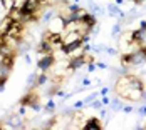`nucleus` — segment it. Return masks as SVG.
I'll list each match as a JSON object with an SVG mask.
<instances>
[{
	"instance_id": "f257e3e1",
	"label": "nucleus",
	"mask_w": 146,
	"mask_h": 130,
	"mask_svg": "<svg viewBox=\"0 0 146 130\" xmlns=\"http://www.w3.org/2000/svg\"><path fill=\"white\" fill-rule=\"evenodd\" d=\"M54 63H56L54 54H44L42 57L37 60V70H39V72H49Z\"/></svg>"
},
{
	"instance_id": "f03ea898",
	"label": "nucleus",
	"mask_w": 146,
	"mask_h": 130,
	"mask_svg": "<svg viewBox=\"0 0 146 130\" xmlns=\"http://www.w3.org/2000/svg\"><path fill=\"white\" fill-rule=\"evenodd\" d=\"M81 47H84L82 39H76V40H72V42L62 43L59 48H60V52H62V54H66V55H71L72 52H76V50H77V48H81Z\"/></svg>"
},
{
	"instance_id": "7ed1b4c3",
	"label": "nucleus",
	"mask_w": 146,
	"mask_h": 130,
	"mask_svg": "<svg viewBox=\"0 0 146 130\" xmlns=\"http://www.w3.org/2000/svg\"><path fill=\"white\" fill-rule=\"evenodd\" d=\"M89 55H86V54H82V55H79V57H72L71 58V62L67 63V70H79L86 62H94V58H88Z\"/></svg>"
},
{
	"instance_id": "20e7f679",
	"label": "nucleus",
	"mask_w": 146,
	"mask_h": 130,
	"mask_svg": "<svg viewBox=\"0 0 146 130\" xmlns=\"http://www.w3.org/2000/svg\"><path fill=\"white\" fill-rule=\"evenodd\" d=\"M44 40H47L52 47H60V45L64 43L62 33H60V32H50V30L44 33Z\"/></svg>"
},
{
	"instance_id": "39448f33",
	"label": "nucleus",
	"mask_w": 146,
	"mask_h": 130,
	"mask_svg": "<svg viewBox=\"0 0 146 130\" xmlns=\"http://www.w3.org/2000/svg\"><path fill=\"white\" fill-rule=\"evenodd\" d=\"M146 62V47L139 45V48L136 52L131 54V67L133 65H139V63H145Z\"/></svg>"
},
{
	"instance_id": "423d86ee",
	"label": "nucleus",
	"mask_w": 146,
	"mask_h": 130,
	"mask_svg": "<svg viewBox=\"0 0 146 130\" xmlns=\"http://www.w3.org/2000/svg\"><path fill=\"white\" fill-rule=\"evenodd\" d=\"M39 102V95L35 93V92H32V90H29L25 95H24V99L20 100V105H25V107H32V105H35Z\"/></svg>"
},
{
	"instance_id": "0eeeda50",
	"label": "nucleus",
	"mask_w": 146,
	"mask_h": 130,
	"mask_svg": "<svg viewBox=\"0 0 146 130\" xmlns=\"http://www.w3.org/2000/svg\"><path fill=\"white\" fill-rule=\"evenodd\" d=\"M145 40H146V29H143V27H139L138 30H134L131 33V42L141 45V43H145Z\"/></svg>"
},
{
	"instance_id": "6e6552de",
	"label": "nucleus",
	"mask_w": 146,
	"mask_h": 130,
	"mask_svg": "<svg viewBox=\"0 0 146 130\" xmlns=\"http://www.w3.org/2000/svg\"><path fill=\"white\" fill-rule=\"evenodd\" d=\"M82 130H102V125H101V120L99 118H89L88 122L82 125Z\"/></svg>"
},
{
	"instance_id": "1a4fd4ad",
	"label": "nucleus",
	"mask_w": 146,
	"mask_h": 130,
	"mask_svg": "<svg viewBox=\"0 0 146 130\" xmlns=\"http://www.w3.org/2000/svg\"><path fill=\"white\" fill-rule=\"evenodd\" d=\"M37 52H39V54H42V55H44V54H54V47L47 42V40L42 39V42L37 45Z\"/></svg>"
},
{
	"instance_id": "9d476101",
	"label": "nucleus",
	"mask_w": 146,
	"mask_h": 130,
	"mask_svg": "<svg viewBox=\"0 0 146 130\" xmlns=\"http://www.w3.org/2000/svg\"><path fill=\"white\" fill-rule=\"evenodd\" d=\"M5 129H24L25 125H24V122L19 118V115H14V118H10L9 120V125H3Z\"/></svg>"
},
{
	"instance_id": "9b49d317",
	"label": "nucleus",
	"mask_w": 146,
	"mask_h": 130,
	"mask_svg": "<svg viewBox=\"0 0 146 130\" xmlns=\"http://www.w3.org/2000/svg\"><path fill=\"white\" fill-rule=\"evenodd\" d=\"M108 12H109V15H111V17H119V18H123V17H124V14L119 10V5H116V3H109Z\"/></svg>"
},
{
	"instance_id": "f8f14e48",
	"label": "nucleus",
	"mask_w": 146,
	"mask_h": 130,
	"mask_svg": "<svg viewBox=\"0 0 146 130\" xmlns=\"http://www.w3.org/2000/svg\"><path fill=\"white\" fill-rule=\"evenodd\" d=\"M81 22H82L86 27L92 29V27L96 25V15H94V14H92V15H91V14H86V15H84V18H82Z\"/></svg>"
},
{
	"instance_id": "ddd939ff",
	"label": "nucleus",
	"mask_w": 146,
	"mask_h": 130,
	"mask_svg": "<svg viewBox=\"0 0 146 130\" xmlns=\"http://www.w3.org/2000/svg\"><path fill=\"white\" fill-rule=\"evenodd\" d=\"M47 82H49V75H47V72H40V73H37V78H35L34 87H40V85H44V84H47Z\"/></svg>"
},
{
	"instance_id": "4468645a",
	"label": "nucleus",
	"mask_w": 146,
	"mask_h": 130,
	"mask_svg": "<svg viewBox=\"0 0 146 130\" xmlns=\"http://www.w3.org/2000/svg\"><path fill=\"white\" fill-rule=\"evenodd\" d=\"M56 108V103H54V100H49L47 103H45V112H52Z\"/></svg>"
},
{
	"instance_id": "2eb2a0df",
	"label": "nucleus",
	"mask_w": 146,
	"mask_h": 130,
	"mask_svg": "<svg viewBox=\"0 0 146 130\" xmlns=\"http://www.w3.org/2000/svg\"><path fill=\"white\" fill-rule=\"evenodd\" d=\"M52 18H54V12H47V14L42 17V22H44V24H47V22H50Z\"/></svg>"
},
{
	"instance_id": "dca6fc26",
	"label": "nucleus",
	"mask_w": 146,
	"mask_h": 130,
	"mask_svg": "<svg viewBox=\"0 0 146 130\" xmlns=\"http://www.w3.org/2000/svg\"><path fill=\"white\" fill-rule=\"evenodd\" d=\"M91 107H92V108H96V110H99V108L102 107V102H101V100H96V99H94V100L91 102Z\"/></svg>"
},
{
	"instance_id": "f3484780",
	"label": "nucleus",
	"mask_w": 146,
	"mask_h": 130,
	"mask_svg": "<svg viewBox=\"0 0 146 130\" xmlns=\"http://www.w3.org/2000/svg\"><path fill=\"white\" fill-rule=\"evenodd\" d=\"M113 108H114V110L123 108V103H121V100H119V99H114V100H113Z\"/></svg>"
},
{
	"instance_id": "a211bd4d",
	"label": "nucleus",
	"mask_w": 146,
	"mask_h": 130,
	"mask_svg": "<svg viewBox=\"0 0 146 130\" xmlns=\"http://www.w3.org/2000/svg\"><path fill=\"white\" fill-rule=\"evenodd\" d=\"M81 7H79V3H72V5H67V10L69 12H77Z\"/></svg>"
},
{
	"instance_id": "6ab92c4d",
	"label": "nucleus",
	"mask_w": 146,
	"mask_h": 130,
	"mask_svg": "<svg viewBox=\"0 0 146 130\" xmlns=\"http://www.w3.org/2000/svg\"><path fill=\"white\" fill-rule=\"evenodd\" d=\"M119 32H121V25L116 24V25L113 27V32H111V33H113V37H117V33H119Z\"/></svg>"
},
{
	"instance_id": "aec40b11",
	"label": "nucleus",
	"mask_w": 146,
	"mask_h": 130,
	"mask_svg": "<svg viewBox=\"0 0 146 130\" xmlns=\"http://www.w3.org/2000/svg\"><path fill=\"white\" fill-rule=\"evenodd\" d=\"M98 97H99V93H91V95H89L88 99L84 100V103H91V102L94 100V99H98Z\"/></svg>"
},
{
	"instance_id": "412c9836",
	"label": "nucleus",
	"mask_w": 146,
	"mask_h": 130,
	"mask_svg": "<svg viewBox=\"0 0 146 130\" xmlns=\"http://www.w3.org/2000/svg\"><path fill=\"white\" fill-rule=\"evenodd\" d=\"M98 69V65L94 63V62H89V65H88V72H94Z\"/></svg>"
},
{
	"instance_id": "4be33fe9",
	"label": "nucleus",
	"mask_w": 146,
	"mask_h": 130,
	"mask_svg": "<svg viewBox=\"0 0 146 130\" xmlns=\"http://www.w3.org/2000/svg\"><path fill=\"white\" fill-rule=\"evenodd\" d=\"M138 114H139V117H146V105H143V107L138 110Z\"/></svg>"
},
{
	"instance_id": "5701e85b",
	"label": "nucleus",
	"mask_w": 146,
	"mask_h": 130,
	"mask_svg": "<svg viewBox=\"0 0 146 130\" xmlns=\"http://www.w3.org/2000/svg\"><path fill=\"white\" fill-rule=\"evenodd\" d=\"M91 84H92V82H91L89 78H84V80H82V87H89Z\"/></svg>"
},
{
	"instance_id": "b1692460",
	"label": "nucleus",
	"mask_w": 146,
	"mask_h": 130,
	"mask_svg": "<svg viewBox=\"0 0 146 130\" xmlns=\"http://www.w3.org/2000/svg\"><path fill=\"white\" fill-rule=\"evenodd\" d=\"M123 112H124V114H131L133 107H129V105H128V107H124V108H123Z\"/></svg>"
},
{
	"instance_id": "393cba45",
	"label": "nucleus",
	"mask_w": 146,
	"mask_h": 130,
	"mask_svg": "<svg viewBox=\"0 0 146 130\" xmlns=\"http://www.w3.org/2000/svg\"><path fill=\"white\" fill-rule=\"evenodd\" d=\"M82 105H84V102H76V103H74V108H81Z\"/></svg>"
},
{
	"instance_id": "a878e982",
	"label": "nucleus",
	"mask_w": 146,
	"mask_h": 130,
	"mask_svg": "<svg viewBox=\"0 0 146 130\" xmlns=\"http://www.w3.org/2000/svg\"><path fill=\"white\" fill-rule=\"evenodd\" d=\"M106 52L111 54V55H116V50H114V48H106Z\"/></svg>"
},
{
	"instance_id": "bb28decb",
	"label": "nucleus",
	"mask_w": 146,
	"mask_h": 130,
	"mask_svg": "<svg viewBox=\"0 0 146 130\" xmlns=\"http://www.w3.org/2000/svg\"><path fill=\"white\" fill-rule=\"evenodd\" d=\"M101 102H102V105H108V103H109V99H108V97H102Z\"/></svg>"
},
{
	"instance_id": "cd10ccee",
	"label": "nucleus",
	"mask_w": 146,
	"mask_h": 130,
	"mask_svg": "<svg viewBox=\"0 0 146 130\" xmlns=\"http://www.w3.org/2000/svg\"><path fill=\"white\" fill-rule=\"evenodd\" d=\"M96 65H98V67H99V69H106V63H102V62H98V63H96Z\"/></svg>"
},
{
	"instance_id": "c85d7f7f",
	"label": "nucleus",
	"mask_w": 146,
	"mask_h": 130,
	"mask_svg": "<svg viewBox=\"0 0 146 130\" xmlns=\"http://www.w3.org/2000/svg\"><path fill=\"white\" fill-rule=\"evenodd\" d=\"M99 93H101V95H106V93H108V87H104V88H101V92H99Z\"/></svg>"
},
{
	"instance_id": "c756f323",
	"label": "nucleus",
	"mask_w": 146,
	"mask_h": 130,
	"mask_svg": "<svg viewBox=\"0 0 146 130\" xmlns=\"http://www.w3.org/2000/svg\"><path fill=\"white\" fill-rule=\"evenodd\" d=\"M133 2H134V3H136V5H141V3H143V2H145V0H133Z\"/></svg>"
},
{
	"instance_id": "7c9ffc66",
	"label": "nucleus",
	"mask_w": 146,
	"mask_h": 130,
	"mask_svg": "<svg viewBox=\"0 0 146 130\" xmlns=\"http://www.w3.org/2000/svg\"><path fill=\"white\" fill-rule=\"evenodd\" d=\"M24 58H25V63H30V57L27 55V54H25V57H24Z\"/></svg>"
},
{
	"instance_id": "2f4dec72",
	"label": "nucleus",
	"mask_w": 146,
	"mask_h": 130,
	"mask_svg": "<svg viewBox=\"0 0 146 130\" xmlns=\"http://www.w3.org/2000/svg\"><path fill=\"white\" fill-rule=\"evenodd\" d=\"M114 3H116V5H121V3H123V0H116Z\"/></svg>"
},
{
	"instance_id": "473e14b6",
	"label": "nucleus",
	"mask_w": 146,
	"mask_h": 130,
	"mask_svg": "<svg viewBox=\"0 0 146 130\" xmlns=\"http://www.w3.org/2000/svg\"><path fill=\"white\" fill-rule=\"evenodd\" d=\"M141 99H145L146 100V90H143V97H141Z\"/></svg>"
},
{
	"instance_id": "72a5a7b5",
	"label": "nucleus",
	"mask_w": 146,
	"mask_h": 130,
	"mask_svg": "<svg viewBox=\"0 0 146 130\" xmlns=\"http://www.w3.org/2000/svg\"><path fill=\"white\" fill-rule=\"evenodd\" d=\"M39 2H40V3H45V0H39Z\"/></svg>"
}]
</instances>
